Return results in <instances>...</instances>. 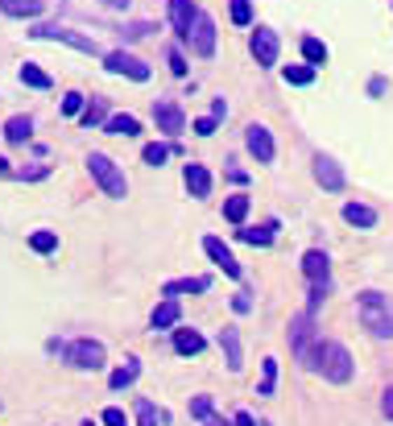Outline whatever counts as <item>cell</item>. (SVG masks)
I'll list each match as a JSON object with an SVG mask.
<instances>
[{
    "label": "cell",
    "mask_w": 393,
    "mask_h": 426,
    "mask_svg": "<svg viewBox=\"0 0 393 426\" xmlns=\"http://www.w3.org/2000/svg\"><path fill=\"white\" fill-rule=\"evenodd\" d=\"M356 315L360 323L368 327L373 339H393V298L381 294V290H364L356 298Z\"/></svg>",
    "instance_id": "cell-1"
},
{
    "label": "cell",
    "mask_w": 393,
    "mask_h": 426,
    "mask_svg": "<svg viewBox=\"0 0 393 426\" xmlns=\"http://www.w3.org/2000/svg\"><path fill=\"white\" fill-rule=\"evenodd\" d=\"M315 369L331 385H344V381H352V352L336 339H319L315 343Z\"/></svg>",
    "instance_id": "cell-2"
},
{
    "label": "cell",
    "mask_w": 393,
    "mask_h": 426,
    "mask_svg": "<svg viewBox=\"0 0 393 426\" xmlns=\"http://www.w3.org/2000/svg\"><path fill=\"white\" fill-rule=\"evenodd\" d=\"M88 170H91V178L104 187V194H112V199H125V194H129L125 170H120L108 153H88Z\"/></svg>",
    "instance_id": "cell-3"
},
{
    "label": "cell",
    "mask_w": 393,
    "mask_h": 426,
    "mask_svg": "<svg viewBox=\"0 0 393 426\" xmlns=\"http://www.w3.org/2000/svg\"><path fill=\"white\" fill-rule=\"evenodd\" d=\"M315 311H303V315H294L290 319V348H294V356L303 360L306 369H315Z\"/></svg>",
    "instance_id": "cell-4"
},
{
    "label": "cell",
    "mask_w": 393,
    "mask_h": 426,
    "mask_svg": "<svg viewBox=\"0 0 393 426\" xmlns=\"http://www.w3.org/2000/svg\"><path fill=\"white\" fill-rule=\"evenodd\" d=\"M62 352H67V364L79 369V373H95V369H104V343H99V339H75V343L62 348Z\"/></svg>",
    "instance_id": "cell-5"
},
{
    "label": "cell",
    "mask_w": 393,
    "mask_h": 426,
    "mask_svg": "<svg viewBox=\"0 0 393 426\" xmlns=\"http://www.w3.org/2000/svg\"><path fill=\"white\" fill-rule=\"evenodd\" d=\"M29 38H38V42H67V46L83 50V54H99L95 38H83L75 29H62V25H38V29H29Z\"/></svg>",
    "instance_id": "cell-6"
},
{
    "label": "cell",
    "mask_w": 393,
    "mask_h": 426,
    "mask_svg": "<svg viewBox=\"0 0 393 426\" xmlns=\"http://www.w3.org/2000/svg\"><path fill=\"white\" fill-rule=\"evenodd\" d=\"M104 71H112V75H129V79H137V83L149 79V62H141V58L129 54V50H112V54H104Z\"/></svg>",
    "instance_id": "cell-7"
},
{
    "label": "cell",
    "mask_w": 393,
    "mask_h": 426,
    "mask_svg": "<svg viewBox=\"0 0 393 426\" xmlns=\"http://www.w3.org/2000/svg\"><path fill=\"white\" fill-rule=\"evenodd\" d=\"M186 42H191V50H195L199 58H212V54H216V21H212L207 13H199L195 25H191V34H186Z\"/></svg>",
    "instance_id": "cell-8"
},
{
    "label": "cell",
    "mask_w": 393,
    "mask_h": 426,
    "mask_svg": "<svg viewBox=\"0 0 393 426\" xmlns=\"http://www.w3.org/2000/svg\"><path fill=\"white\" fill-rule=\"evenodd\" d=\"M303 274L310 282V290H327V282H331V257L323 248H310L303 257Z\"/></svg>",
    "instance_id": "cell-9"
},
{
    "label": "cell",
    "mask_w": 393,
    "mask_h": 426,
    "mask_svg": "<svg viewBox=\"0 0 393 426\" xmlns=\"http://www.w3.org/2000/svg\"><path fill=\"white\" fill-rule=\"evenodd\" d=\"M153 125H158L162 133H170V137L186 133V116H182V108H178L174 99H162V104H153Z\"/></svg>",
    "instance_id": "cell-10"
},
{
    "label": "cell",
    "mask_w": 393,
    "mask_h": 426,
    "mask_svg": "<svg viewBox=\"0 0 393 426\" xmlns=\"http://www.w3.org/2000/svg\"><path fill=\"white\" fill-rule=\"evenodd\" d=\"M244 141H249V149H253V157H257V162H273L277 145H273V137H269V129H265V125L253 120V125L244 129Z\"/></svg>",
    "instance_id": "cell-11"
},
{
    "label": "cell",
    "mask_w": 393,
    "mask_h": 426,
    "mask_svg": "<svg viewBox=\"0 0 393 426\" xmlns=\"http://www.w3.org/2000/svg\"><path fill=\"white\" fill-rule=\"evenodd\" d=\"M203 253L216 261V265L223 269V274H228V278H240V261L232 257V248H228V244H223L219 236H207V240H203Z\"/></svg>",
    "instance_id": "cell-12"
},
{
    "label": "cell",
    "mask_w": 393,
    "mask_h": 426,
    "mask_svg": "<svg viewBox=\"0 0 393 426\" xmlns=\"http://www.w3.org/2000/svg\"><path fill=\"white\" fill-rule=\"evenodd\" d=\"M277 46H282V42H277L273 29H265V25L253 29V58H257L261 66H273V62H277Z\"/></svg>",
    "instance_id": "cell-13"
},
{
    "label": "cell",
    "mask_w": 393,
    "mask_h": 426,
    "mask_svg": "<svg viewBox=\"0 0 393 426\" xmlns=\"http://www.w3.org/2000/svg\"><path fill=\"white\" fill-rule=\"evenodd\" d=\"M315 183L323 190H344V170L336 166V157H327V153L315 157Z\"/></svg>",
    "instance_id": "cell-14"
},
{
    "label": "cell",
    "mask_w": 393,
    "mask_h": 426,
    "mask_svg": "<svg viewBox=\"0 0 393 426\" xmlns=\"http://www.w3.org/2000/svg\"><path fill=\"white\" fill-rule=\"evenodd\" d=\"M219 348H223V360H228V369H232V373H240V369H244L240 332H236V327H223V332H219Z\"/></svg>",
    "instance_id": "cell-15"
},
{
    "label": "cell",
    "mask_w": 393,
    "mask_h": 426,
    "mask_svg": "<svg viewBox=\"0 0 393 426\" xmlns=\"http://www.w3.org/2000/svg\"><path fill=\"white\" fill-rule=\"evenodd\" d=\"M182 183H186V190H191L195 199H207V194H212V174H207V166H199V162H186Z\"/></svg>",
    "instance_id": "cell-16"
},
{
    "label": "cell",
    "mask_w": 393,
    "mask_h": 426,
    "mask_svg": "<svg viewBox=\"0 0 393 426\" xmlns=\"http://www.w3.org/2000/svg\"><path fill=\"white\" fill-rule=\"evenodd\" d=\"M195 4L191 0H170V21H174V34L178 42H186V34H191V25H195Z\"/></svg>",
    "instance_id": "cell-17"
},
{
    "label": "cell",
    "mask_w": 393,
    "mask_h": 426,
    "mask_svg": "<svg viewBox=\"0 0 393 426\" xmlns=\"http://www.w3.org/2000/svg\"><path fill=\"white\" fill-rule=\"evenodd\" d=\"M178 298H166V302H158L153 306V315H149V327L153 332H166V327H178Z\"/></svg>",
    "instance_id": "cell-18"
},
{
    "label": "cell",
    "mask_w": 393,
    "mask_h": 426,
    "mask_svg": "<svg viewBox=\"0 0 393 426\" xmlns=\"http://www.w3.org/2000/svg\"><path fill=\"white\" fill-rule=\"evenodd\" d=\"M174 352L178 356H199L203 352V335L195 327H174Z\"/></svg>",
    "instance_id": "cell-19"
},
{
    "label": "cell",
    "mask_w": 393,
    "mask_h": 426,
    "mask_svg": "<svg viewBox=\"0 0 393 426\" xmlns=\"http://www.w3.org/2000/svg\"><path fill=\"white\" fill-rule=\"evenodd\" d=\"M46 0H0V13L4 17H38Z\"/></svg>",
    "instance_id": "cell-20"
},
{
    "label": "cell",
    "mask_w": 393,
    "mask_h": 426,
    "mask_svg": "<svg viewBox=\"0 0 393 426\" xmlns=\"http://www.w3.org/2000/svg\"><path fill=\"white\" fill-rule=\"evenodd\" d=\"M4 137H8L13 145L29 141V137H34V120H29V116H8V125H4Z\"/></svg>",
    "instance_id": "cell-21"
},
{
    "label": "cell",
    "mask_w": 393,
    "mask_h": 426,
    "mask_svg": "<svg viewBox=\"0 0 393 426\" xmlns=\"http://www.w3.org/2000/svg\"><path fill=\"white\" fill-rule=\"evenodd\" d=\"M212 278H182V282H166L162 285V294L166 298H178V294H199V290H207Z\"/></svg>",
    "instance_id": "cell-22"
},
{
    "label": "cell",
    "mask_w": 393,
    "mask_h": 426,
    "mask_svg": "<svg viewBox=\"0 0 393 426\" xmlns=\"http://www.w3.org/2000/svg\"><path fill=\"white\" fill-rule=\"evenodd\" d=\"M108 133H116V137H137L141 133V120L129 116V112H120V116H108V125H104Z\"/></svg>",
    "instance_id": "cell-23"
},
{
    "label": "cell",
    "mask_w": 393,
    "mask_h": 426,
    "mask_svg": "<svg viewBox=\"0 0 393 426\" xmlns=\"http://www.w3.org/2000/svg\"><path fill=\"white\" fill-rule=\"evenodd\" d=\"M344 220H348L352 228H373V224H377V211L364 207V203H348V207H344Z\"/></svg>",
    "instance_id": "cell-24"
},
{
    "label": "cell",
    "mask_w": 393,
    "mask_h": 426,
    "mask_svg": "<svg viewBox=\"0 0 393 426\" xmlns=\"http://www.w3.org/2000/svg\"><path fill=\"white\" fill-rule=\"evenodd\" d=\"M137 377H141V360H132V356H129V360H125V364L108 377V385H112V389H129Z\"/></svg>",
    "instance_id": "cell-25"
},
{
    "label": "cell",
    "mask_w": 393,
    "mask_h": 426,
    "mask_svg": "<svg viewBox=\"0 0 393 426\" xmlns=\"http://www.w3.org/2000/svg\"><path fill=\"white\" fill-rule=\"evenodd\" d=\"M244 215H249V194H228L223 220H228V224H244Z\"/></svg>",
    "instance_id": "cell-26"
},
{
    "label": "cell",
    "mask_w": 393,
    "mask_h": 426,
    "mask_svg": "<svg viewBox=\"0 0 393 426\" xmlns=\"http://www.w3.org/2000/svg\"><path fill=\"white\" fill-rule=\"evenodd\" d=\"M21 83H29V87H38V92H46V87H50L54 79L46 75V71L38 66V62H21Z\"/></svg>",
    "instance_id": "cell-27"
},
{
    "label": "cell",
    "mask_w": 393,
    "mask_h": 426,
    "mask_svg": "<svg viewBox=\"0 0 393 426\" xmlns=\"http://www.w3.org/2000/svg\"><path fill=\"white\" fill-rule=\"evenodd\" d=\"M261 397H273L277 393V360L273 356H265L261 360V389H257Z\"/></svg>",
    "instance_id": "cell-28"
},
{
    "label": "cell",
    "mask_w": 393,
    "mask_h": 426,
    "mask_svg": "<svg viewBox=\"0 0 393 426\" xmlns=\"http://www.w3.org/2000/svg\"><path fill=\"white\" fill-rule=\"evenodd\" d=\"M104 116H108V108H104V95H91V99H88V108H83V129H95V125H108Z\"/></svg>",
    "instance_id": "cell-29"
},
{
    "label": "cell",
    "mask_w": 393,
    "mask_h": 426,
    "mask_svg": "<svg viewBox=\"0 0 393 426\" xmlns=\"http://www.w3.org/2000/svg\"><path fill=\"white\" fill-rule=\"evenodd\" d=\"M162 423H166V414L153 410V402L141 397V402H137V426H162Z\"/></svg>",
    "instance_id": "cell-30"
},
{
    "label": "cell",
    "mask_w": 393,
    "mask_h": 426,
    "mask_svg": "<svg viewBox=\"0 0 393 426\" xmlns=\"http://www.w3.org/2000/svg\"><path fill=\"white\" fill-rule=\"evenodd\" d=\"M303 54H306V66H323L327 62V46L319 38H303Z\"/></svg>",
    "instance_id": "cell-31"
},
{
    "label": "cell",
    "mask_w": 393,
    "mask_h": 426,
    "mask_svg": "<svg viewBox=\"0 0 393 426\" xmlns=\"http://www.w3.org/2000/svg\"><path fill=\"white\" fill-rule=\"evenodd\" d=\"M273 228H277V224H265V228H240V240H244V244H273Z\"/></svg>",
    "instance_id": "cell-32"
},
{
    "label": "cell",
    "mask_w": 393,
    "mask_h": 426,
    "mask_svg": "<svg viewBox=\"0 0 393 426\" xmlns=\"http://www.w3.org/2000/svg\"><path fill=\"white\" fill-rule=\"evenodd\" d=\"M282 75H286V83H294V87H306V83L315 79V66H286Z\"/></svg>",
    "instance_id": "cell-33"
},
{
    "label": "cell",
    "mask_w": 393,
    "mask_h": 426,
    "mask_svg": "<svg viewBox=\"0 0 393 426\" xmlns=\"http://www.w3.org/2000/svg\"><path fill=\"white\" fill-rule=\"evenodd\" d=\"M83 108H88L83 92H71L67 99H62V116H83Z\"/></svg>",
    "instance_id": "cell-34"
},
{
    "label": "cell",
    "mask_w": 393,
    "mask_h": 426,
    "mask_svg": "<svg viewBox=\"0 0 393 426\" xmlns=\"http://www.w3.org/2000/svg\"><path fill=\"white\" fill-rule=\"evenodd\" d=\"M29 244H34V253H54V248H58V236H54V232H34Z\"/></svg>",
    "instance_id": "cell-35"
},
{
    "label": "cell",
    "mask_w": 393,
    "mask_h": 426,
    "mask_svg": "<svg viewBox=\"0 0 393 426\" xmlns=\"http://www.w3.org/2000/svg\"><path fill=\"white\" fill-rule=\"evenodd\" d=\"M170 153H174L170 145H145V162H149V166H162Z\"/></svg>",
    "instance_id": "cell-36"
},
{
    "label": "cell",
    "mask_w": 393,
    "mask_h": 426,
    "mask_svg": "<svg viewBox=\"0 0 393 426\" xmlns=\"http://www.w3.org/2000/svg\"><path fill=\"white\" fill-rule=\"evenodd\" d=\"M191 414L203 418V423H212V418H216V414H212V397H191Z\"/></svg>",
    "instance_id": "cell-37"
},
{
    "label": "cell",
    "mask_w": 393,
    "mask_h": 426,
    "mask_svg": "<svg viewBox=\"0 0 393 426\" xmlns=\"http://www.w3.org/2000/svg\"><path fill=\"white\" fill-rule=\"evenodd\" d=\"M232 21L236 25H249L253 21V4L249 0H232Z\"/></svg>",
    "instance_id": "cell-38"
},
{
    "label": "cell",
    "mask_w": 393,
    "mask_h": 426,
    "mask_svg": "<svg viewBox=\"0 0 393 426\" xmlns=\"http://www.w3.org/2000/svg\"><path fill=\"white\" fill-rule=\"evenodd\" d=\"M191 129H195L199 137H212V133H216V129H219V120H216V116H199V120H195Z\"/></svg>",
    "instance_id": "cell-39"
},
{
    "label": "cell",
    "mask_w": 393,
    "mask_h": 426,
    "mask_svg": "<svg viewBox=\"0 0 393 426\" xmlns=\"http://www.w3.org/2000/svg\"><path fill=\"white\" fill-rule=\"evenodd\" d=\"M104 426H132L129 418H125V410H116V406H108L104 410Z\"/></svg>",
    "instance_id": "cell-40"
},
{
    "label": "cell",
    "mask_w": 393,
    "mask_h": 426,
    "mask_svg": "<svg viewBox=\"0 0 393 426\" xmlns=\"http://www.w3.org/2000/svg\"><path fill=\"white\" fill-rule=\"evenodd\" d=\"M166 58H170V71H174V75H186V58H182V50H170Z\"/></svg>",
    "instance_id": "cell-41"
},
{
    "label": "cell",
    "mask_w": 393,
    "mask_h": 426,
    "mask_svg": "<svg viewBox=\"0 0 393 426\" xmlns=\"http://www.w3.org/2000/svg\"><path fill=\"white\" fill-rule=\"evenodd\" d=\"M149 29H153L149 21H137V25H129V29H125V38H141V34H149Z\"/></svg>",
    "instance_id": "cell-42"
},
{
    "label": "cell",
    "mask_w": 393,
    "mask_h": 426,
    "mask_svg": "<svg viewBox=\"0 0 393 426\" xmlns=\"http://www.w3.org/2000/svg\"><path fill=\"white\" fill-rule=\"evenodd\" d=\"M232 306H236V311H240V315H244V311H249V306H253V298H249V294H236V298H232Z\"/></svg>",
    "instance_id": "cell-43"
},
{
    "label": "cell",
    "mask_w": 393,
    "mask_h": 426,
    "mask_svg": "<svg viewBox=\"0 0 393 426\" xmlns=\"http://www.w3.org/2000/svg\"><path fill=\"white\" fill-rule=\"evenodd\" d=\"M381 410H385V418H393V385L385 389V397H381Z\"/></svg>",
    "instance_id": "cell-44"
},
{
    "label": "cell",
    "mask_w": 393,
    "mask_h": 426,
    "mask_svg": "<svg viewBox=\"0 0 393 426\" xmlns=\"http://www.w3.org/2000/svg\"><path fill=\"white\" fill-rule=\"evenodd\" d=\"M236 426H265V423H253V414H244V410H240V414H236Z\"/></svg>",
    "instance_id": "cell-45"
},
{
    "label": "cell",
    "mask_w": 393,
    "mask_h": 426,
    "mask_svg": "<svg viewBox=\"0 0 393 426\" xmlns=\"http://www.w3.org/2000/svg\"><path fill=\"white\" fill-rule=\"evenodd\" d=\"M223 112H228V104H223V99H216V104H212V116H216V120H223Z\"/></svg>",
    "instance_id": "cell-46"
},
{
    "label": "cell",
    "mask_w": 393,
    "mask_h": 426,
    "mask_svg": "<svg viewBox=\"0 0 393 426\" xmlns=\"http://www.w3.org/2000/svg\"><path fill=\"white\" fill-rule=\"evenodd\" d=\"M99 4H108V8H129V0H99Z\"/></svg>",
    "instance_id": "cell-47"
},
{
    "label": "cell",
    "mask_w": 393,
    "mask_h": 426,
    "mask_svg": "<svg viewBox=\"0 0 393 426\" xmlns=\"http://www.w3.org/2000/svg\"><path fill=\"white\" fill-rule=\"evenodd\" d=\"M0 174H8V157L4 153H0Z\"/></svg>",
    "instance_id": "cell-48"
},
{
    "label": "cell",
    "mask_w": 393,
    "mask_h": 426,
    "mask_svg": "<svg viewBox=\"0 0 393 426\" xmlns=\"http://www.w3.org/2000/svg\"><path fill=\"white\" fill-rule=\"evenodd\" d=\"M83 426H95V423H83Z\"/></svg>",
    "instance_id": "cell-49"
}]
</instances>
